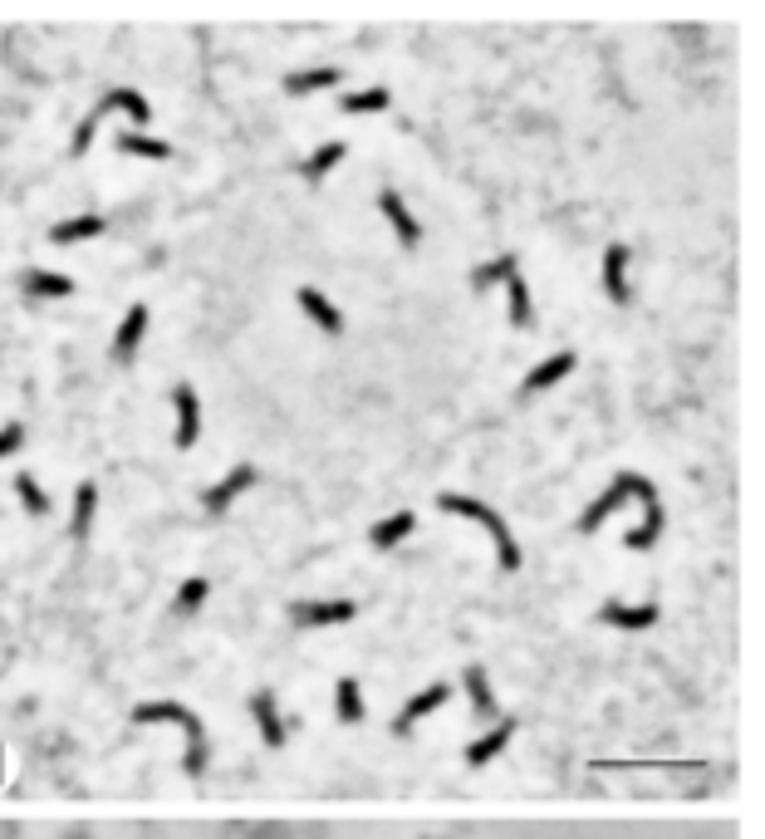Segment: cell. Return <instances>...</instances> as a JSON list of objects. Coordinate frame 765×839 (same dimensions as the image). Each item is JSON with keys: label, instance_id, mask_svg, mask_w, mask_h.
<instances>
[{"label": "cell", "instance_id": "4316f807", "mask_svg": "<svg viewBox=\"0 0 765 839\" xmlns=\"http://www.w3.org/2000/svg\"><path fill=\"white\" fill-rule=\"evenodd\" d=\"M339 103H344V113H349V119H369V113H387L393 93H387L383 83H373V89H349Z\"/></svg>", "mask_w": 765, "mask_h": 839}, {"label": "cell", "instance_id": "52a82bcc", "mask_svg": "<svg viewBox=\"0 0 765 839\" xmlns=\"http://www.w3.org/2000/svg\"><path fill=\"white\" fill-rule=\"evenodd\" d=\"M172 413H177V433H172V447L177 452H192L202 443V398H196L192 383H172Z\"/></svg>", "mask_w": 765, "mask_h": 839}, {"label": "cell", "instance_id": "8fae6325", "mask_svg": "<svg viewBox=\"0 0 765 839\" xmlns=\"http://www.w3.org/2000/svg\"><path fill=\"white\" fill-rule=\"evenodd\" d=\"M379 212H383V222L393 226V236H397V246H403V250H417V246H423V222H417L413 206L403 202V192L383 187V192H379Z\"/></svg>", "mask_w": 765, "mask_h": 839}, {"label": "cell", "instance_id": "ffe728a7", "mask_svg": "<svg viewBox=\"0 0 765 839\" xmlns=\"http://www.w3.org/2000/svg\"><path fill=\"white\" fill-rule=\"evenodd\" d=\"M93 516H99V481H79L75 486V506H69V540H89Z\"/></svg>", "mask_w": 765, "mask_h": 839}, {"label": "cell", "instance_id": "4dcf8cb0", "mask_svg": "<svg viewBox=\"0 0 765 839\" xmlns=\"http://www.w3.org/2000/svg\"><path fill=\"white\" fill-rule=\"evenodd\" d=\"M206 594H212V580L192 574V580L177 584V604H172V609L182 614V618H196V614H202V604H206Z\"/></svg>", "mask_w": 765, "mask_h": 839}, {"label": "cell", "instance_id": "7402d4cb", "mask_svg": "<svg viewBox=\"0 0 765 839\" xmlns=\"http://www.w3.org/2000/svg\"><path fill=\"white\" fill-rule=\"evenodd\" d=\"M20 290H25L30 300H69L75 295V280L69 276H59V270H25V276H20Z\"/></svg>", "mask_w": 765, "mask_h": 839}, {"label": "cell", "instance_id": "277c9868", "mask_svg": "<svg viewBox=\"0 0 765 839\" xmlns=\"http://www.w3.org/2000/svg\"><path fill=\"white\" fill-rule=\"evenodd\" d=\"M633 481H638V471H618L609 486H604L599 496H594L589 506L580 511V535H594V530L604 526V521L614 516V511H623L628 501H633Z\"/></svg>", "mask_w": 765, "mask_h": 839}, {"label": "cell", "instance_id": "30bf717a", "mask_svg": "<svg viewBox=\"0 0 765 839\" xmlns=\"http://www.w3.org/2000/svg\"><path fill=\"white\" fill-rule=\"evenodd\" d=\"M447 702H452V683H427L423 692H413V697L403 702V712L393 717V731H397V737H413L417 721L432 717V712H442Z\"/></svg>", "mask_w": 765, "mask_h": 839}, {"label": "cell", "instance_id": "cb8c5ba5", "mask_svg": "<svg viewBox=\"0 0 765 839\" xmlns=\"http://www.w3.org/2000/svg\"><path fill=\"white\" fill-rule=\"evenodd\" d=\"M663 530H667V511H663V501H657V506H643V521L623 535V545L643 555V550H653V545L663 540Z\"/></svg>", "mask_w": 765, "mask_h": 839}, {"label": "cell", "instance_id": "9c48e42d", "mask_svg": "<svg viewBox=\"0 0 765 839\" xmlns=\"http://www.w3.org/2000/svg\"><path fill=\"white\" fill-rule=\"evenodd\" d=\"M657 618H663V609H657L653 600H643V604L604 600L599 604V624L604 628H623V634H648V628H657Z\"/></svg>", "mask_w": 765, "mask_h": 839}, {"label": "cell", "instance_id": "3957f363", "mask_svg": "<svg viewBox=\"0 0 765 839\" xmlns=\"http://www.w3.org/2000/svg\"><path fill=\"white\" fill-rule=\"evenodd\" d=\"M256 481H260L256 461H236L222 481H212V486L202 491V511H206V516H226V511L236 506L246 491H256Z\"/></svg>", "mask_w": 765, "mask_h": 839}, {"label": "cell", "instance_id": "f546056e", "mask_svg": "<svg viewBox=\"0 0 765 839\" xmlns=\"http://www.w3.org/2000/svg\"><path fill=\"white\" fill-rule=\"evenodd\" d=\"M15 496L35 521H45L49 511H55V501H49V491L35 481V471H15Z\"/></svg>", "mask_w": 765, "mask_h": 839}, {"label": "cell", "instance_id": "9a60e30c", "mask_svg": "<svg viewBox=\"0 0 765 839\" xmlns=\"http://www.w3.org/2000/svg\"><path fill=\"white\" fill-rule=\"evenodd\" d=\"M295 305H300V314H305V320H310L319 334H344V310L334 305L324 290L300 286V290H295Z\"/></svg>", "mask_w": 765, "mask_h": 839}, {"label": "cell", "instance_id": "1f68e13d", "mask_svg": "<svg viewBox=\"0 0 765 839\" xmlns=\"http://www.w3.org/2000/svg\"><path fill=\"white\" fill-rule=\"evenodd\" d=\"M99 119H103V109L93 103L89 113L79 119V128H75V138H69V157H83L89 153V143H93V133H99Z\"/></svg>", "mask_w": 765, "mask_h": 839}, {"label": "cell", "instance_id": "5b68a950", "mask_svg": "<svg viewBox=\"0 0 765 839\" xmlns=\"http://www.w3.org/2000/svg\"><path fill=\"white\" fill-rule=\"evenodd\" d=\"M353 614H359L353 600H295L290 604V624L305 628V634H314V628H344Z\"/></svg>", "mask_w": 765, "mask_h": 839}, {"label": "cell", "instance_id": "4fadbf2b", "mask_svg": "<svg viewBox=\"0 0 765 839\" xmlns=\"http://www.w3.org/2000/svg\"><path fill=\"white\" fill-rule=\"evenodd\" d=\"M580 369V354L574 349H554V354H544V359L536 363V369L526 373V383H520V393L526 398H536V393H550L554 383H564L570 373Z\"/></svg>", "mask_w": 765, "mask_h": 839}, {"label": "cell", "instance_id": "8992f818", "mask_svg": "<svg viewBox=\"0 0 765 839\" xmlns=\"http://www.w3.org/2000/svg\"><path fill=\"white\" fill-rule=\"evenodd\" d=\"M148 320H153V310L143 305V300H133V305L123 310L119 329H113V339H109V354H113V363H123V369H128V363L138 359L143 339H148Z\"/></svg>", "mask_w": 765, "mask_h": 839}, {"label": "cell", "instance_id": "5bb4252c", "mask_svg": "<svg viewBox=\"0 0 765 839\" xmlns=\"http://www.w3.org/2000/svg\"><path fill=\"white\" fill-rule=\"evenodd\" d=\"M510 737H516V717H500V721H491V731H481L476 741H471L466 751H461V761L471 765V771H481V765H491L500 757V751L510 747Z\"/></svg>", "mask_w": 765, "mask_h": 839}, {"label": "cell", "instance_id": "7a4b0ae2", "mask_svg": "<svg viewBox=\"0 0 765 839\" xmlns=\"http://www.w3.org/2000/svg\"><path fill=\"white\" fill-rule=\"evenodd\" d=\"M437 511H447V516H461V521H476V526L486 530L491 540H496V560H500V570H520V545H516V535H510L506 516H500L496 506H486L481 496L442 491V496H437Z\"/></svg>", "mask_w": 765, "mask_h": 839}, {"label": "cell", "instance_id": "6da1fadb", "mask_svg": "<svg viewBox=\"0 0 765 839\" xmlns=\"http://www.w3.org/2000/svg\"><path fill=\"white\" fill-rule=\"evenodd\" d=\"M133 721H138V727H153V721H172V727L187 737L182 771L192 775V781H202V775H206V765H212V737H206V721L196 717L187 702H172V697L138 702V707H133Z\"/></svg>", "mask_w": 765, "mask_h": 839}, {"label": "cell", "instance_id": "484cf974", "mask_svg": "<svg viewBox=\"0 0 765 839\" xmlns=\"http://www.w3.org/2000/svg\"><path fill=\"white\" fill-rule=\"evenodd\" d=\"M113 148L128 153V157H148V163H167V157H172V143L153 138V133H138V128L119 133V138H113Z\"/></svg>", "mask_w": 765, "mask_h": 839}, {"label": "cell", "instance_id": "7c38bea8", "mask_svg": "<svg viewBox=\"0 0 765 839\" xmlns=\"http://www.w3.org/2000/svg\"><path fill=\"white\" fill-rule=\"evenodd\" d=\"M628 260H633V250L623 246V240H609V246H604V295L614 300L618 310H628L633 305V286H628Z\"/></svg>", "mask_w": 765, "mask_h": 839}, {"label": "cell", "instance_id": "f1b7e54d", "mask_svg": "<svg viewBox=\"0 0 765 839\" xmlns=\"http://www.w3.org/2000/svg\"><path fill=\"white\" fill-rule=\"evenodd\" d=\"M510 276H520V256H496V260H481L476 270H471V286L476 290H496V286H506Z\"/></svg>", "mask_w": 765, "mask_h": 839}, {"label": "cell", "instance_id": "603a6c76", "mask_svg": "<svg viewBox=\"0 0 765 839\" xmlns=\"http://www.w3.org/2000/svg\"><path fill=\"white\" fill-rule=\"evenodd\" d=\"M344 157H349V143H339V138H334V143H319V148H314L305 163H300V177H305L310 187H319L324 177H329L334 167L344 163Z\"/></svg>", "mask_w": 765, "mask_h": 839}, {"label": "cell", "instance_id": "d4e9b609", "mask_svg": "<svg viewBox=\"0 0 765 839\" xmlns=\"http://www.w3.org/2000/svg\"><path fill=\"white\" fill-rule=\"evenodd\" d=\"M334 717H339L344 727H359V721L369 717V707H363V683H359V678H339V687H334Z\"/></svg>", "mask_w": 765, "mask_h": 839}, {"label": "cell", "instance_id": "ba28073f", "mask_svg": "<svg viewBox=\"0 0 765 839\" xmlns=\"http://www.w3.org/2000/svg\"><path fill=\"white\" fill-rule=\"evenodd\" d=\"M246 712H250V721H256V731H260V741H266L270 751H280L290 741V721L280 717V702H275V692L270 687H256L246 697Z\"/></svg>", "mask_w": 765, "mask_h": 839}, {"label": "cell", "instance_id": "e0dca14e", "mask_svg": "<svg viewBox=\"0 0 765 839\" xmlns=\"http://www.w3.org/2000/svg\"><path fill=\"white\" fill-rule=\"evenodd\" d=\"M99 109L103 113H123V119H133L138 123V133H148V123H153V103H148V93H138L133 83H119V89H109L99 99Z\"/></svg>", "mask_w": 765, "mask_h": 839}, {"label": "cell", "instance_id": "d6986e66", "mask_svg": "<svg viewBox=\"0 0 765 839\" xmlns=\"http://www.w3.org/2000/svg\"><path fill=\"white\" fill-rule=\"evenodd\" d=\"M413 530H417V511H387L383 521H373V526H369V545L387 555V550H397V545H403Z\"/></svg>", "mask_w": 765, "mask_h": 839}, {"label": "cell", "instance_id": "83f0119b", "mask_svg": "<svg viewBox=\"0 0 765 839\" xmlns=\"http://www.w3.org/2000/svg\"><path fill=\"white\" fill-rule=\"evenodd\" d=\"M506 314H510V324H516V329H530V324H536V300H530L526 276H510L506 280Z\"/></svg>", "mask_w": 765, "mask_h": 839}, {"label": "cell", "instance_id": "44dd1931", "mask_svg": "<svg viewBox=\"0 0 765 839\" xmlns=\"http://www.w3.org/2000/svg\"><path fill=\"white\" fill-rule=\"evenodd\" d=\"M103 231H109V222H103L99 212H83V216H65V222L49 226V240H55V246H83V240L103 236Z\"/></svg>", "mask_w": 765, "mask_h": 839}, {"label": "cell", "instance_id": "ac0fdd59", "mask_svg": "<svg viewBox=\"0 0 765 839\" xmlns=\"http://www.w3.org/2000/svg\"><path fill=\"white\" fill-rule=\"evenodd\" d=\"M344 83V69L339 65H314V69H295L285 75V93L290 99H310V93H329Z\"/></svg>", "mask_w": 765, "mask_h": 839}, {"label": "cell", "instance_id": "2e32d148", "mask_svg": "<svg viewBox=\"0 0 765 839\" xmlns=\"http://www.w3.org/2000/svg\"><path fill=\"white\" fill-rule=\"evenodd\" d=\"M461 692H466L471 712H476L481 721H500V702H496V692H491V678H486V668L481 663L461 668Z\"/></svg>", "mask_w": 765, "mask_h": 839}, {"label": "cell", "instance_id": "d6a6232c", "mask_svg": "<svg viewBox=\"0 0 765 839\" xmlns=\"http://www.w3.org/2000/svg\"><path fill=\"white\" fill-rule=\"evenodd\" d=\"M25 423H5V427H0V457H15L20 452V447H25Z\"/></svg>", "mask_w": 765, "mask_h": 839}]
</instances>
